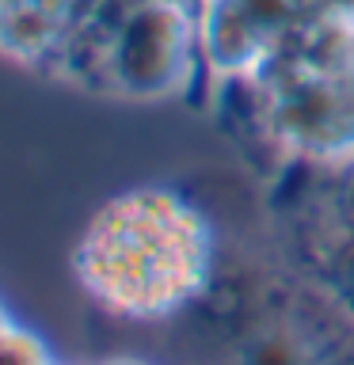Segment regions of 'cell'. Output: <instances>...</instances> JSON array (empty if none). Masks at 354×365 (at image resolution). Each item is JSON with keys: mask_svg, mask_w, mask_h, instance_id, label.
Listing matches in <instances>:
<instances>
[{"mask_svg": "<svg viewBox=\"0 0 354 365\" xmlns=\"http://www.w3.org/2000/svg\"><path fill=\"white\" fill-rule=\"evenodd\" d=\"M76 262L99 301L126 316H160L202 285L206 232L171 194H126L96 217Z\"/></svg>", "mask_w": 354, "mask_h": 365, "instance_id": "6da1fadb", "label": "cell"}]
</instances>
